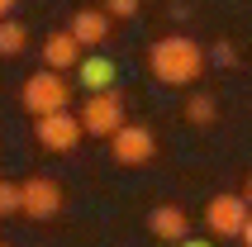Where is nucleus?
<instances>
[{"instance_id": "0eeeda50", "label": "nucleus", "mask_w": 252, "mask_h": 247, "mask_svg": "<svg viewBox=\"0 0 252 247\" xmlns=\"http://www.w3.org/2000/svg\"><path fill=\"white\" fill-rule=\"evenodd\" d=\"M19 214L24 219H53V214H62V185L48 176H29L24 185H19Z\"/></svg>"}, {"instance_id": "7ed1b4c3", "label": "nucleus", "mask_w": 252, "mask_h": 247, "mask_svg": "<svg viewBox=\"0 0 252 247\" xmlns=\"http://www.w3.org/2000/svg\"><path fill=\"white\" fill-rule=\"evenodd\" d=\"M124 95L119 91H95V95H86L81 105V128L91 138H114L119 128H124Z\"/></svg>"}, {"instance_id": "dca6fc26", "label": "nucleus", "mask_w": 252, "mask_h": 247, "mask_svg": "<svg viewBox=\"0 0 252 247\" xmlns=\"http://www.w3.org/2000/svg\"><path fill=\"white\" fill-rule=\"evenodd\" d=\"M214 62H219V67H233V48L219 43V48H214Z\"/></svg>"}, {"instance_id": "aec40b11", "label": "nucleus", "mask_w": 252, "mask_h": 247, "mask_svg": "<svg viewBox=\"0 0 252 247\" xmlns=\"http://www.w3.org/2000/svg\"><path fill=\"white\" fill-rule=\"evenodd\" d=\"M243 200H248V205H252V176H248V185H243Z\"/></svg>"}, {"instance_id": "4468645a", "label": "nucleus", "mask_w": 252, "mask_h": 247, "mask_svg": "<svg viewBox=\"0 0 252 247\" xmlns=\"http://www.w3.org/2000/svg\"><path fill=\"white\" fill-rule=\"evenodd\" d=\"M19 185H10V181H0V214H19Z\"/></svg>"}, {"instance_id": "ddd939ff", "label": "nucleus", "mask_w": 252, "mask_h": 247, "mask_svg": "<svg viewBox=\"0 0 252 247\" xmlns=\"http://www.w3.org/2000/svg\"><path fill=\"white\" fill-rule=\"evenodd\" d=\"M214 114H219V105H214V95H205V91H195V95L186 100V119L190 124H214Z\"/></svg>"}, {"instance_id": "a211bd4d", "label": "nucleus", "mask_w": 252, "mask_h": 247, "mask_svg": "<svg viewBox=\"0 0 252 247\" xmlns=\"http://www.w3.org/2000/svg\"><path fill=\"white\" fill-rule=\"evenodd\" d=\"M243 247H252V219H248V228H243Z\"/></svg>"}, {"instance_id": "f3484780", "label": "nucleus", "mask_w": 252, "mask_h": 247, "mask_svg": "<svg viewBox=\"0 0 252 247\" xmlns=\"http://www.w3.org/2000/svg\"><path fill=\"white\" fill-rule=\"evenodd\" d=\"M176 247H214V243H210V238H181Z\"/></svg>"}, {"instance_id": "f8f14e48", "label": "nucleus", "mask_w": 252, "mask_h": 247, "mask_svg": "<svg viewBox=\"0 0 252 247\" xmlns=\"http://www.w3.org/2000/svg\"><path fill=\"white\" fill-rule=\"evenodd\" d=\"M24 43H29V29L19 24V19H0V57L24 53Z\"/></svg>"}, {"instance_id": "423d86ee", "label": "nucleus", "mask_w": 252, "mask_h": 247, "mask_svg": "<svg viewBox=\"0 0 252 247\" xmlns=\"http://www.w3.org/2000/svg\"><path fill=\"white\" fill-rule=\"evenodd\" d=\"M33 133H38V143H43L48 152H71V148L86 138V128H81V114L57 110V114H43V119L33 124Z\"/></svg>"}, {"instance_id": "f257e3e1", "label": "nucleus", "mask_w": 252, "mask_h": 247, "mask_svg": "<svg viewBox=\"0 0 252 247\" xmlns=\"http://www.w3.org/2000/svg\"><path fill=\"white\" fill-rule=\"evenodd\" d=\"M148 67L162 86H195L205 71V48L186 33H167L148 48Z\"/></svg>"}, {"instance_id": "9d476101", "label": "nucleus", "mask_w": 252, "mask_h": 247, "mask_svg": "<svg viewBox=\"0 0 252 247\" xmlns=\"http://www.w3.org/2000/svg\"><path fill=\"white\" fill-rule=\"evenodd\" d=\"M148 223H153V238H162V243H181V238H190V214H186L181 205H157Z\"/></svg>"}, {"instance_id": "412c9836", "label": "nucleus", "mask_w": 252, "mask_h": 247, "mask_svg": "<svg viewBox=\"0 0 252 247\" xmlns=\"http://www.w3.org/2000/svg\"><path fill=\"white\" fill-rule=\"evenodd\" d=\"M0 247H10V243H0Z\"/></svg>"}, {"instance_id": "6e6552de", "label": "nucleus", "mask_w": 252, "mask_h": 247, "mask_svg": "<svg viewBox=\"0 0 252 247\" xmlns=\"http://www.w3.org/2000/svg\"><path fill=\"white\" fill-rule=\"evenodd\" d=\"M81 57H86V48L76 43V33H48V43H43V62H48V71H76L81 67Z\"/></svg>"}, {"instance_id": "20e7f679", "label": "nucleus", "mask_w": 252, "mask_h": 247, "mask_svg": "<svg viewBox=\"0 0 252 247\" xmlns=\"http://www.w3.org/2000/svg\"><path fill=\"white\" fill-rule=\"evenodd\" d=\"M110 152H114L119 166H148L157 157V138H153L148 124H124V128L110 138Z\"/></svg>"}, {"instance_id": "2eb2a0df", "label": "nucleus", "mask_w": 252, "mask_h": 247, "mask_svg": "<svg viewBox=\"0 0 252 247\" xmlns=\"http://www.w3.org/2000/svg\"><path fill=\"white\" fill-rule=\"evenodd\" d=\"M105 10H110V19H133L138 14V0H105Z\"/></svg>"}, {"instance_id": "39448f33", "label": "nucleus", "mask_w": 252, "mask_h": 247, "mask_svg": "<svg viewBox=\"0 0 252 247\" xmlns=\"http://www.w3.org/2000/svg\"><path fill=\"white\" fill-rule=\"evenodd\" d=\"M248 219H252V205L243 195H214L210 209H205V223H210L214 238H243Z\"/></svg>"}, {"instance_id": "f03ea898", "label": "nucleus", "mask_w": 252, "mask_h": 247, "mask_svg": "<svg viewBox=\"0 0 252 247\" xmlns=\"http://www.w3.org/2000/svg\"><path fill=\"white\" fill-rule=\"evenodd\" d=\"M19 100H24V110L33 114V119H43V114H57V110H67V100H71V86L62 71H33L24 81V91H19Z\"/></svg>"}, {"instance_id": "9b49d317", "label": "nucleus", "mask_w": 252, "mask_h": 247, "mask_svg": "<svg viewBox=\"0 0 252 247\" xmlns=\"http://www.w3.org/2000/svg\"><path fill=\"white\" fill-rule=\"evenodd\" d=\"M71 33L81 48H100L110 38V10H76L71 14Z\"/></svg>"}, {"instance_id": "6ab92c4d", "label": "nucleus", "mask_w": 252, "mask_h": 247, "mask_svg": "<svg viewBox=\"0 0 252 247\" xmlns=\"http://www.w3.org/2000/svg\"><path fill=\"white\" fill-rule=\"evenodd\" d=\"M10 5H14V0H0V19H10Z\"/></svg>"}, {"instance_id": "1a4fd4ad", "label": "nucleus", "mask_w": 252, "mask_h": 247, "mask_svg": "<svg viewBox=\"0 0 252 247\" xmlns=\"http://www.w3.org/2000/svg\"><path fill=\"white\" fill-rule=\"evenodd\" d=\"M76 81L95 95V91H114V81H119V67H114L105 53H86L81 67H76Z\"/></svg>"}]
</instances>
